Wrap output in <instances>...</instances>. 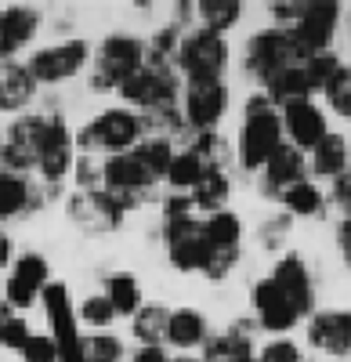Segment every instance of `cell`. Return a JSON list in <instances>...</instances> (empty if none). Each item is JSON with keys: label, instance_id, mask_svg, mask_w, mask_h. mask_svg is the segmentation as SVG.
I'll use <instances>...</instances> for the list:
<instances>
[{"label": "cell", "instance_id": "obj_1", "mask_svg": "<svg viewBox=\"0 0 351 362\" xmlns=\"http://www.w3.org/2000/svg\"><path fill=\"white\" fill-rule=\"evenodd\" d=\"M286 145V134H282V119L275 112V105L265 98V90L254 95L246 102V112H243V131H239V148H236V160L243 170H261L279 148Z\"/></svg>", "mask_w": 351, "mask_h": 362}, {"label": "cell", "instance_id": "obj_2", "mask_svg": "<svg viewBox=\"0 0 351 362\" xmlns=\"http://www.w3.org/2000/svg\"><path fill=\"white\" fill-rule=\"evenodd\" d=\"M145 131H149V124H145V116L127 109V105H116V109H105L98 112L91 124H87L80 134H76V148L80 153H131V148H138L145 141Z\"/></svg>", "mask_w": 351, "mask_h": 362}, {"label": "cell", "instance_id": "obj_3", "mask_svg": "<svg viewBox=\"0 0 351 362\" xmlns=\"http://www.w3.org/2000/svg\"><path fill=\"white\" fill-rule=\"evenodd\" d=\"M145 62H149V44L134 33H109L91 62V87L95 90H120L124 80H131Z\"/></svg>", "mask_w": 351, "mask_h": 362}, {"label": "cell", "instance_id": "obj_4", "mask_svg": "<svg viewBox=\"0 0 351 362\" xmlns=\"http://www.w3.org/2000/svg\"><path fill=\"white\" fill-rule=\"evenodd\" d=\"M304 54L297 51L294 37H290V29L282 25H268V29H257V33L250 37L246 44V54H243V66L246 73L265 87L272 76H279L282 69L290 66H301Z\"/></svg>", "mask_w": 351, "mask_h": 362}, {"label": "cell", "instance_id": "obj_5", "mask_svg": "<svg viewBox=\"0 0 351 362\" xmlns=\"http://www.w3.org/2000/svg\"><path fill=\"white\" fill-rule=\"evenodd\" d=\"M174 69L185 76V83L225 80V69H228L225 37L210 33V29H192V33H185L178 44V54H174Z\"/></svg>", "mask_w": 351, "mask_h": 362}, {"label": "cell", "instance_id": "obj_6", "mask_svg": "<svg viewBox=\"0 0 351 362\" xmlns=\"http://www.w3.org/2000/svg\"><path fill=\"white\" fill-rule=\"evenodd\" d=\"M203 235H207V268H203V276L221 283L239 261L243 225L232 210H218V214L203 218Z\"/></svg>", "mask_w": 351, "mask_h": 362}, {"label": "cell", "instance_id": "obj_7", "mask_svg": "<svg viewBox=\"0 0 351 362\" xmlns=\"http://www.w3.org/2000/svg\"><path fill=\"white\" fill-rule=\"evenodd\" d=\"M153 185H156V177H153L149 167L138 160L134 148L131 153H116V156H109L102 163V189L120 203V210L138 206L145 196L153 192Z\"/></svg>", "mask_w": 351, "mask_h": 362}, {"label": "cell", "instance_id": "obj_8", "mask_svg": "<svg viewBox=\"0 0 351 362\" xmlns=\"http://www.w3.org/2000/svg\"><path fill=\"white\" fill-rule=\"evenodd\" d=\"M228 112V87L225 80H199V83H185L182 90V116L185 127H192L196 134L218 131V124Z\"/></svg>", "mask_w": 351, "mask_h": 362}, {"label": "cell", "instance_id": "obj_9", "mask_svg": "<svg viewBox=\"0 0 351 362\" xmlns=\"http://www.w3.org/2000/svg\"><path fill=\"white\" fill-rule=\"evenodd\" d=\"M87 62H91V44L73 37V40H62V44L33 51V58L25 62V69L33 73L37 83H62V80H73Z\"/></svg>", "mask_w": 351, "mask_h": 362}, {"label": "cell", "instance_id": "obj_10", "mask_svg": "<svg viewBox=\"0 0 351 362\" xmlns=\"http://www.w3.org/2000/svg\"><path fill=\"white\" fill-rule=\"evenodd\" d=\"M337 22H340V4L337 0H308L301 18L290 25V37H294L297 51L304 58L311 54H323L337 33Z\"/></svg>", "mask_w": 351, "mask_h": 362}, {"label": "cell", "instance_id": "obj_11", "mask_svg": "<svg viewBox=\"0 0 351 362\" xmlns=\"http://www.w3.org/2000/svg\"><path fill=\"white\" fill-rule=\"evenodd\" d=\"M44 127H47V112H33V116H18L15 124L4 134V145H0V160H4V170L25 174L33 170L40 160V145H44Z\"/></svg>", "mask_w": 351, "mask_h": 362}, {"label": "cell", "instance_id": "obj_12", "mask_svg": "<svg viewBox=\"0 0 351 362\" xmlns=\"http://www.w3.org/2000/svg\"><path fill=\"white\" fill-rule=\"evenodd\" d=\"M51 286V264L44 254H18L4 283V300L11 312H29Z\"/></svg>", "mask_w": 351, "mask_h": 362}, {"label": "cell", "instance_id": "obj_13", "mask_svg": "<svg viewBox=\"0 0 351 362\" xmlns=\"http://www.w3.org/2000/svg\"><path fill=\"white\" fill-rule=\"evenodd\" d=\"M76 167V134L69 131L66 116L47 112V127H44V145H40V160L37 170L44 181L58 185L62 177H69Z\"/></svg>", "mask_w": 351, "mask_h": 362}, {"label": "cell", "instance_id": "obj_14", "mask_svg": "<svg viewBox=\"0 0 351 362\" xmlns=\"http://www.w3.org/2000/svg\"><path fill=\"white\" fill-rule=\"evenodd\" d=\"M250 300H254V322H257V329H265V334H286V329H294L301 322V312L294 308V300L272 283V276L254 283Z\"/></svg>", "mask_w": 351, "mask_h": 362}, {"label": "cell", "instance_id": "obj_15", "mask_svg": "<svg viewBox=\"0 0 351 362\" xmlns=\"http://www.w3.org/2000/svg\"><path fill=\"white\" fill-rule=\"evenodd\" d=\"M279 119H282V134H286V145L294 148H315L330 134L326 127V112L319 109L311 98H297L279 109Z\"/></svg>", "mask_w": 351, "mask_h": 362}, {"label": "cell", "instance_id": "obj_16", "mask_svg": "<svg viewBox=\"0 0 351 362\" xmlns=\"http://www.w3.org/2000/svg\"><path fill=\"white\" fill-rule=\"evenodd\" d=\"M69 218L80 228H91V232H109L124 221V210L105 189H80L69 199Z\"/></svg>", "mask_w": 351, "mask_h": 362}, {"label": "cell", "instance_id": "obj_17", "mask_svg": "<svg viewBox=\"0 0 351 362\" xmlns=\"http://www.w3.org/2000/svg\"><path fill=\"white\" fill-rule=\"evenodd\" d=\"M308 344L333 358L351 355V312H315L308 319Z\"/></svg>", "mask_w": 351, "mask_h": 362}, {"label": "cell", "instance_id": "obj_18", "mask_svg": "<svg viewBox=\"0 0 351 362\" xmlns=\"http://www.w3.org/2000/svg\"><path fill=\"white\" fill-rule=\"evenodd\" d=\"M308 177V163H304V153L294 145H282L279 153L261 167V192L268 199H282L297 181Z\"/></svg>", "mask_w": 351, "mask_h": 362}, {"label": "cell", "instance_id": "obj_19", "mask_svg": "<svg viewBox=\"0 0 351 362\" xmlns=\"http://www.w3.org/2000/svg\"><path fill=\"white\" fill-rule=\"evenodd\" d=\"M272 283L294 300V308L301 312V319L311 315V308H315V279H311V268L304 264L301 254H282L275 272H272Z\"/></svg>", "mask_w": 351, "mask_h": 362}, {"label": "cell", "instance_id": "obj_20", "mask_svg": "<svg viewBox=\"0 0 351 362\" xmlns=\"http://www.w3.org/2000/svg\"><path fill=\"white\" fill-rule=\"evenodd\" d=\"M254 329H257L254 319H239L225 334H210V341L199 348L203 351L199 362H250L257 355L254 351Z\"/></svg>", "mask_w": 351, "mask_h": 362}, {"label": "cell", "instance_id": "obj_21", "mask_svg": "<svg viewBox=\"0 0 351 362\" xmlns=\"http://www.w3.org/2000/svg\"><path fill=\"white\" fill-rule=\"evenodd\" d=\"M37 29H40L37 8H4L0 11V62H11L37 37Z\"/></svg>", "mask_w": 351, "mask_h": 362}, {"label": "cell", "instance_id": "obj_22", "mask_svg": "<svg viewBox=\"0 0 351 362\" xmlns=\"http://www.w3.org/2000/svg\"><path fill=\"white\" fill-rule=\"evenodd\" d=\"M210 341V322L196 308H174L167 322V348L178 351H196Z\"/></svg>", "mask_w": 351, "mask_h": 362}, {"label": "cell", "instance_id": "obj_23", "mask_svg": "<svg viewBox=\"0 0 351 362\" xmlns=\"http://www.w3.org/2000/svg\"><path fill=\"white\" fill-rule=\"evenodd\" d=\"M37 95V80L18 62H0V112H22Z\"/></svg>", "mask_w": 351, "mask_h": 362}, {"label": "cell", "instance_id": "obj_24", "mask_svg": "<svg viewBox=\"0 0 351 362\" xmlns=\"http://www.w3.org/2000/svg\"><path fill=\"white\" fill-rule=\"evenodd\" d=\"M29 206H37V196H33V185H29V177L0 167V221L22 218Z\"/></svg>", "mask_w": 351, "mask_h": 362}, {"label": "cell", "instance_id": "obj_25", "mask_svg": "<svg viewBox=\"0 0 351 362\" xmlns=\"http://www.w3.org/2000/svg\"><path fill=\"white\" fill-rule=\"evenodd\" d=\"M207 170H214V167H207V160H203L199 153H192V148L185 145V148H178L174 153V160H170V170H167V185H170V192H182V196H189L203 177H207Z\"/></svg>", "mask_w": 351, "mask_h": 362}, {"label": "cell", "instance_id": "obj_26", "mask_svg": "<svg viewBox=\"0 0 351 362\" xmlns=\"http://www.w3.org/2000/svg\"><path fill=\"white\" fill-rule=\"evenodd\" d=\"M347 163H351L347 141H344L340 134H326L323 141L311 148V170H315L319 177H333V181H337V177L347 174Z\"/></svg>", "mask_w": 351, "mask_h": 362}, {"label": "cell", "instance_id": "obj_27", "mask_svg": "<svg viewBox=\"0 0 351 362\" xmlns=\"http://www.w3.org/2000/svg\"><path fill=\"white\" fill-rule=\"evenodd\" d=\"M105 297H109V305L116 308V315H131V319L145 305L141 283L131 276V272H112V276L105 279Z\"/></svg>", "mask_w": 351, "mask_h": 362}, {"label": "cell", "instance_id": "obj_28", "mask_svg": "<svg viewBox=\"0 0 351 362\" xmlns=\"http://www.w3.org/2000/svg\"><path fill=\"white\" fill-rule=\"evenodd\" d=\"M196 18H199V29H210V33L225 37L228 29L243 18V4L239 0H199Z\"/></svg>", "mask_w": 351, "mask_h": 362}, {"label": "cell", "instance_id": "obj_29", "mask_svg": "<svg viewBox=\"0 0 351 362\" xmlns=\"http://www.w3.org/2000/svg\"><path fill=\"white\" fill-rule=\"evenodd\" d=\"M228 192H232L228 170H207V177L189 192V199H192L196 210H210V214H218V210H225V203H228Z\"/></svg>", "mask_w": 351, "mask_h": 362}, {"label": "cell", "instance_id": "obj_30", "mask_svg": "<svg viewBox=\"0 0 351 362\" xmlns=\"http://www.w3.org/2000/svg\"><path fill=\"white\" fill-rule=\"evenodd\" d=\"M167 322H170V308L163 305H141L134 315V337L138 344H167Z\"/></svg>", "mask_w": 351, "mask_h": 362}, {"label": "cell", "instance_id": "obj_31", "mask_svg": "<svg viewBox=\"0 0 351 362\" xmlns=\"http://www.w3.org/2000/svg\"><path fill=\"white\" fill-rule=\"evenodd\" d=\"M279 203L286 206L290 218H315V214H323V206H326V199H323V192H319V185H315V181H308V177L297 181V185L290 189Z\"/></svg>", "mask_w": 351, "mask_h": 362}, {"label": "cell", "instance_id": "obj_32", "mask_svg": "<svg viewBox=\"0 0 351 362\" xmlns=\"http://www.w3.org/2000/svg\"><path fill=\"white\" fill-rule=\"evenodd\" d=\"M134 153H138V160H141L145 167L153 170L156 181H163L167 170H170V160H174V153H178V148H174V141H170L167 134H145V141L134 148Z\"/></svg>", "mask_w": 351, "mask_h": 362}, {"label": "cell", "instance_id": "obj_33", "mask_svg": "<svg viewBox=\"0 0 351 362\" xmlns=\"http://www.w3.org/2000/svg\"><path fill=\"white\" fill-rule=\"evenodd\" d=\"M80 358L83 362H120L124 358V341L116 334L98 329V334H91V337H80Z\"/></svg>", "mask_w": 351, "mask_h": 362}, {"label": "cell", "instance_id": "obj_34", "mask_svg": "<svg viewBox=\"0 0 351 362\" xmlns=\"http://www.w3.org/2000/svg\"><path fill=\"white\" fill-rule=\"evenodd\" d=\"M112 319H120V315H116V308L109 305V297H105V293L87 297L83 305L76 308V322H80V326H109Z\"/></svg>", "mask_w": 351, "mask_h": 362}, {"label": "cell", "instance_id": "obj_35", "mask_svg": "<svg viewBox=\"0 0 351 362\" xmlns=\"http://www.w3.org/2000/svg\"><path fill=\"white\" fill-rule=\"evenodd\" d=\"M323 95H326V102H330L333 112H340V116L351 119V69L347 66H340V73L326 83Z\"/></svg>", "mask_w": 351, "mask_h": 362}, {"label": "cell", "instance_id": "obj_36", "mask_svg": "<svg viewBox=\"0 0 351 362\" xmlns=\"http://www.w3.org/2000/svg\"><path fill=\"white\" fill-rule=\"evenodd\" d=\"M18 355L22 362H58V344L51 341V334H33Z\"/></svg>", "mask_w": 351, "mask_h": 362}, {"label": "cell", "instance_id": "obj_37", "mask_svg": "<svg viewBox=\"0 0 351 362\" xmlns=\"http://www.w3.org/2000/svg\"><path fill=\"white\" fill-rule=\"evenodd\" d=\"M301 358H304L301 348L294 341H286V337H275L257 351V362H301Z\"/></svg>", "mask_w": 351, "mask_h": 362}, {"label": "cell", "instance_id": "obj_38", "mask_svg": "<svg viewBox=\"0 0 351 362\" xmlns=\"http://www.w3.org/2000/svg\"><path fill=\"white\" fill-rule=\"evenodd\" d=\"M29 337H33V334H29L25 319H22V315H11V322L4 326V337H0V344H4V348H11V351H22Z\"/></svg>", "mask_w": 351, "mask_h": 362}, {"label": "cell", "instance_id": "obj_39", "mask_svg": "<svg viewBox=\"0 0 351 362\" xmlns=\"http://www.w3.org/2000/svg\"><path fill=\"white\" fill-rule=\"evenodd\" d=\"M294 221L290 214H279V218H272L265 228H261V243L265 247H279V239H282V232H286V225Z\"/></svg>", "mask_w": 351, "mask_h": 362}, {"label": "cell", "instance_id": "obj_40", "mask_svg": "<svg viewBox=\"0 0 351 362\" xmlns=\"http://www.w3.org/2000/svg\"><path fill=\"white\" fill-rule=\"evenodd\" d=\"M131 362H174V358L167 355V344H138Z\"/></svg>", "mask_w": 351, "mask_h": 362}, {"label": "cell", "instance_id": "obj_41", "mask_svg": "<svg viewBox=\"0 0 351 362\" xmlns=\"http://www.w3.org/2000/svg\"><path fill=\"white\" fill-rule=\"evenodd\" d=\"M333 199L344 210V218H351V174H344V177L333 181Z\"/></svg>", "mask_w": 351, "mask_h": 362}, {"label": "cell", "instance_id": "obj_42", "mask_svg": "<svg viewBox=\"0 0 351 362\" xmlns=\"http://www.w3.org/2000/svg\"><path fill=\"white\" fill-rule=\"evenodd\" d=\"M337 247H340V257H344V264L351 268V218H344V221L337 225Z\"/></svg>", "mask_w": 351, "mask_h": 362}, {"label": "cell", "instance_id": "obj_43", "mask_svg": "<svg viewBox=\"0 0 351 362\" xmlns=\"http://www.w3.org/2000/svg\"><path fill=\"white\" fill-rule=\"evenodd\" d=\"M11 264V239L4 235V239H0V268H8Z\"/></svg>", "mask_w": 351, "mask_h": 362}, {"label": "cell", "instance_id": "obj_44", "mask_svg": "<svg viewBox=\"0 0 351 362\" xmlns=\"http://www.w3.org/2000/svg\"><path fill=\"white\" fill-rule=\"evenodd\" d=\"M11 322V308H8V300L0 297V337H4V326Z\"/></svg>", "mask_w": 351, "mask_h": 362}, {"label": "cell", "instance_id": "obj_45", "mask_svg": "<svg viewBox=\"0 0 351 362\" xmlns=\"http://www.w3.org/2000/svg\"><path fill=\"white\" fill-rule=\"evenodd\" d=\"M174 362H199V358H192V355H178V358H174Z\"/></svg>", "mask_w": 351, "mask_h": 362}, {"label": "cell", "instance_id": "obj_46", "mask_svg": "<svg viewBox=\"0 0 351 362\" xmlns=\"http://www.w3.org/2000/svg\"><path fill=\"white\" fill-rule=\"evenodd\" d=\"M250 362H257V355H254V358H250Z\"/></svg>", "mask_w": 351, "mask_h": 362}, {"label": "cell", "instance_id": "obj_47", "mask_svg": "<svg viewBox=\"0 0 351 362\" xmlns=\"http://www.w3.org/2000/svg\"><path fill=\"white\" fill-rule=\"evenodd\" d=\"M0 239H4V232H0Z\"/></svg>", "mask_w": 351, "mask_h": 362}, {"label": "cell", "instance_id": "obj_48", "mask_svg": "<svg viewBox=\"0 0 351 362\" xmlns=\"http://www.w3.org/2000/svg\"><path fill=\"white\" fill-rule=\"evenodd\" d=\"M0 145H4V138H0Z\"/></svg>", "mask_w": 351, "mask_h": 362}]
</instances>
